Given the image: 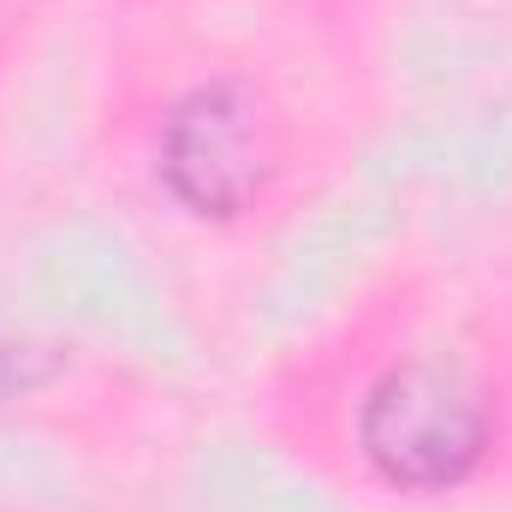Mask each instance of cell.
<instances>
[{"label":"cell","instance_id":"6da1fadb","mask_svg":"<svg viewBox=\"0 0 512 512\" xmlns=\"http://www.w3.org/2000/svg\"><path fill=\"white\" fill-rule=\"evenodd\" d=\"M489 441V411L477 387L441 364H405L382 376L364 405V453L382 465V477L405 489H441L459 483Z\"/></svg>","mask_w":512,"mask_h":512},{"label":"cell","instance_id":"7a4b0ae2","mask_svg":"<svg viewBox=\"0 0 512 512\" xmlns=\"http://www.w3.org/2000/svg\"><path fill=\"white\" fill-rule=\"evenodd\" d=\"M161 173L203 215L245 209L274 173L268 108L245 84H209V90L185 96L161 131Z\"/></svg>","mask_w":512,"mask_h":512}]
</instances>
